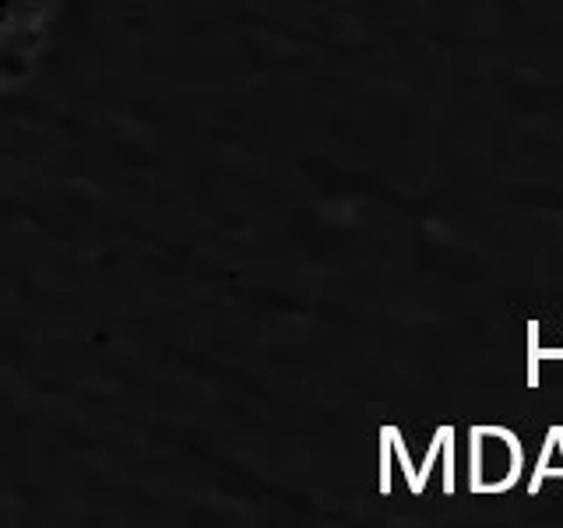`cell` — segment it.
I'll return each instance as SVG.
<instances>
[{"instance_id": "1", "label": "cell", "mask_w": 563, "mask_h": 528, "mask_svg": "<svg viewBox=\"0 0 563 528\" xmlns=\"http://www.w3.org/2000/svg\"><path fill=\"white\" fill-rule=\"evenodd\" d=\"M53 0H0V85H11L40 57Z\"/></svg>"}]
</instances>
